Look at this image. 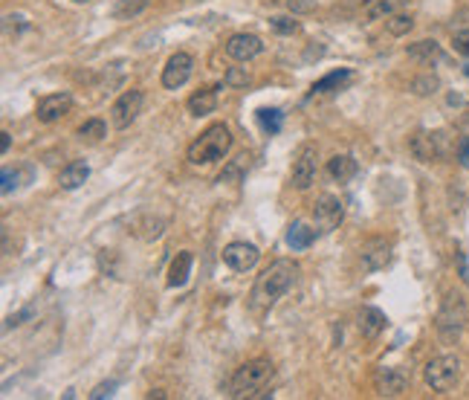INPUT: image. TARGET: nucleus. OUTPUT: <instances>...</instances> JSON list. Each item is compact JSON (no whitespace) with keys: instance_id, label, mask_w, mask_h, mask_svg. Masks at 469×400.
<instances>
[{"instance_id":"nucleus-41","label":"nucleus","mask_w":469,"mask_h":400,"mask_svg":"<svg viewBox=\"0 0 469 400\" xmlns=\"http://www.w3.org/2000/svg\"><path fill=\"white\" fill-rule=\"evenodd\" d=\"M73 3H90V0H73Z\"/></svg>"},{"instance_id":"nucleus-25","label":"nucleus","mask_w":469,"mask_h":400,"mask_svg":"<svg viewBox=\"0 0 469 400\" xmlns=\"http://www.w3.org/2000/svg\"><path fill=\"white\" fill-rule=\"evenodd\" d=\"M351 78V70H333L328 73L325 78H319V82L310 87V93H330V90H339L345 82Z\"/></svg>"},{"instance_id":"nucleus-13","label":"nucleus","mask_w":469,"mask_h":400,"mask_svg":"<svg viewBox=\"0 0 469 400\" xmlns=\"http://www.w3.org/2000/svg\"><path fill=\"white\" fill-rule=\"evenodd\" d=\"M374 389L380 397H400L409 389V374L402 369H380L374 374Z\"/></svg>"},{"instance_id":"nucleus-5","label":"nucleus","mask_w":469,"mask_h":400,"mask_svg":"<svg viewBox=\"0 0 469 400\" xmlns=\"http://www.w3.org/2000/svg\"><path fill=\"white\" fill-rule=\"evenodd\" d=\"M463 325H466V305H463V299L458 293H449L443 299L441 311H438V331H441V337L446 342L458 340Z\"/></svg>"},{"instance_id":"nucleus-22","label":"nucleus","mask_w":469,"mask_h":400,"mask_svg":"<svg viewBox=\"0 0 469 400\" xmlns=\"http://www.w3.org/2000/svg\"><path fill=\"white\" fill-rule=\"evenodd\" d=\"M409 0H374L368 9H365V18L368 21H382V18H391L400 9H406Z\"/></svg>"},{"instance_id":"nucleus-28","label":"nucleus","mask_w":469,"mask_h":400,"mask_svg":"<svg viewBox=\"0 0 469 400\" xmlns=\"http://www.w3.org/2000/svg\"><path fill=\"white\" fill-rule=\"evenodd\" d=\"M258 122L264 125V131L278 134L281 131V122H284V114H281L278 107H261V110H258Z\"/></svg>"},{"instance_id":"nucleus-1","label":"nucleus","mask_w":469,"mask_h":400,"mask_svg":"<svg viewBox=\"0 0 469 400\" xmlns=\"http://www.w3.org/2000/svg\"><path fill=\"white\" fill-rule=\"evenodd\" d=\"M299 279V264L290 261V259H278L272 261L261 276L255 279V287H252V305L255 308H272L276 302L290 290V287L296 284Z\"/></svg>"},{"instance_id":"nucleus-10","label":"nucleus","mask_w":469,"mask_h":400,"mask_svg":"<svg viewBox=\"0 0 469 400\" xmlns=\"http://www.w3.org/2000/svg\"><path fill=\"white\" fill-rule=\"evenodd\" d=\"M342 218H345L342 200L333 198V195H319V200L313 206V220L321 232H333L339 223H342Z\"/></svg>"},{"instance_id":"nucleus-37","label":"nucleus","mask_w":469,"mask_h":400,"mask_svg":"<svg viewBox=\"0 0 469 400\" xmlns=\"http://www.w3.org/2000/svg\"><path fill=\"white\" fill-rule=\"evenodd\" d=\"M458 163H461V168H469V137L461 142V148H458Z\"/></svg>"},{"instance_id":"nucleus-30","label":"nucleus","mask_w":469,"mask_h":400,"mask_svg":"<svg viewBox=\"0 0 469 400\" xmlns=\"http://www.w3.org/2000/svg\"><path fill=\"white\" fill-rule=\"evenodd\" d=\"M229 87H247L249 82H252V76L247 73V70H240V67H229L226 70V78H223Z\"/></svg>"},{"instance_id":"nucleus-40","label":"nucleus","mask_w":469,"mask_h":400,"mask_svg":"<svg viewBox=\"0 0 469 400\" xmlns=\"http://www.w3.org/2000/svg\"><path fill=\"white\" fill-rule=\"evenodd\" d=\"M9 146H12V139H9V134L3 131V134H0V151L6 154V151H9Z\"/></svg>"},{"instance_id":"nucleus-42","label":"nucleus","mask_w":469,"mask_h":400,"mask_svg":"<svg viewBox=\"0 0 469 400\" xmlns=\"http://www.w3.org/2000/svg\"><path fill=\"white\" fill-rule=\"evenodd\" d=\"M463 76H469V64H466V67H463Z\"/></svg>"},{"instance_id":"nucleus-38","label":"nucleus","mask_w":469,"mask_h":400,"mask_svg":"<svg viewBox=\"0 0 469 400\" xmlns=\"http://www.w3.org/2000/svg\"><path fill=\"white\" fill-rule=\"evenodd\" d=\"M345 3H348L351 9H368L371 3H374V0H345Z\"/></svg>"},{"instance_id":"nucleus-6","label":"nucleus","mask_w":469,"mask_h":400,"mask_svg":"<svg viewBox=\"0 0 469 400\" xmlns=\"http://www.w3.org/2000/svg\"><path fill=\"white\" fill-rule=\"evenodd\" d=\"M142 102H145V96L142 90H125L116 102H113L110 107V122L113 128H119V131H125V128H131L139 116V110H142Z\"/></svg>"},{"instance_id":"nucleus-39","label":"nucleus","mask_w":469,"mask_h":400,"mask_svg":"<svg viewBox=\"0 0 469 400\" xmlns=\"http://www.w3.org/2000/svg\"><path fill=\"white\" fill-rule=\"evenodd\" d=\"M458 267H461V276H463V281L469 284V270H466V259H463V252H458Z\"/></svg>"},{"instance_id":"nucleus-3","label":"nucleus","mask_w":469,"mask_h":400,"mask_svg":"<svg viewBox=\"0 0 469 400\" xmlns=\"http://www.w3.org/2000/svg\"><path fill=\"white\" fill-rule=\"evenodd\" d=\"M232 148V134L226 125H209L206 131L197 137L188 146V163L191 166H209V163H218L229 154Z\"/></svg>"},{"instance_id":"nucleus-19","label":"nucleus","mask_w":469,"mask_h":400,"mask_svg":"<svg viewBox=\"0 0 469 400\" xmlns=\"http://www.w3.org/2000/svg\"><path fill=\"white\" fill-rule=\"evenodd\" d=\"M215 107H218V90L215 87H203L188 99V114L191 116H209Z\"/></svg>"},{"instance_id":"nucleus-16","label":"nucleus","mask_w":469,"mask_h":400,"mask_svg":"<svg viewBox=\"0 0 469 400\" xmlns=\"http://www.w3.org/2000/svg\"><path fill=\"white\" fill-rule=\"evenodd\" d=\"M385 313L380 311V308H374V305H365L362 311H360V319H357V328H360V333L362 337H368V340H374V337H380V333L385 331Z\"/></svg>"},{"instance_id":"nucleus-14","label":"nucleus","mask_w":469,"mask_h":400,"mask_svg":"<svg viewBox=\"0 0 469 400\" xmlns=\"http://www.w3.org/2000/svg\"><path fill=\"white\" fill-rule=\"evenodd\" d=\"M70 107H73V99L67 93H53V96H44V99L38 102L35 116H38V122L50 125V122H58L61 116H67Z\"/></svg>"},{"instance_id":"nucleus-2","label":"nucleus","mask_w":469,"mask_h":400,"mask_svg":"<svg viewBox=\"0 0 469 400\" xmlns=\"http://www.w3.org/2000/svg\"><path fill=\"white\" fill-rule=\"evenodd\" d=\"M276 377V365L269 360L258 357L244 363L229 380V394L232 397H267V386Z\"/></svg>"},{"instance_id":"nucleus-32","label":"nucleus","mask_w":469,"mask_h":400,"mask_svg":"<svg viewBox=\"0 0 469 400\" xmlns=\"http://www.w3.org/2000/svg\"><path fill=\"white\" fill-rule=\"evenodd\" d=\"M269 26L278 32V35H293L299 32V24L293 18H284V15H276V18H269Z\"/></svg>"},{"instance_id":"nucleus-24","label":"nucleus","mask_w":469,"mask_h":400,"mask_svg":"<svg viewBox=\"0 0 469 400\" xmlns=\"http://www.w3.org/2000/svg\"><path fill=\"white\" fill-rule=\"evenodd\" d=\"M163 229H166V223L159 218H151V215H145L134 223V232L142 238V241H154V238L163 235Z\"/></svg>"},{"instance_id":"nucleus-8","label":"nucleus","mask_w":469,"mask_h":400,"mask_svg":"<svg viewBox=\"0 0 469 400\" xmlns=\"http://www.w3.org/2000/svg\"><path fill=\"white\" fill-rule=\"evenodd\" d=\"M360 264L365 273H377V270H385L391 264V241L388 238H368V241L360 247Z\"/></svg>"},{"instance_id":"nucleus-18","label":"nucleus","mask_w":469,"mask_h":400,"mask_svg":"<svg viewBox=\"0 0 469 400\" xmlns=\"http://www.w3.org/2000/svg\"><path fill=\"white\" fill-rule=\"evenodd\" d=\"M191 264H194V255L188 250L177 252L171 259V267H168V287H183L191 276Z\"/></svg>"},{"instance_id":"nucleus-27","label":"nucleus","mask_w":469,"mask_h":400,"mask_svg":"<svg viewBox=\"0 0 469 400\" xmlns=\"http://www.w3.org/2000/svg\"><path fill=\"white\" fill-rule=\"evenodd\" d=\"M385 29L391 32V35H409V32L414 29V18L412 15H402V12H397V15H391V18H385Z\"/></svg>"},{"instance_id":"nucleus-17","label":"nucleus","mask_w":469,"mask_h":400,"mask_svg":"<svg viewBox=\"0 0 469 400\" xmlns=\"http://www.w3.org/2000/svg\"><path fill=\"white\" fill-rule=\"evenodd\" d=\"M87 177H90V166L85 163V159H73L70 166H64V168H61V174H58V186H61L64 191H73V189L82 186Z\"/></svg>"},{"instance_id":"nucleus-11","label":"nucleus","mask_w":469,"mask_h":400,"mask_svg":"<svg viewBox=\"0 0 469 400\" xmlns=\"http://www.w3.org/2000/svg\"><path fill=\"white\" fill-rule=\"evenodd\" d=\"M191 73H194V58L188 53H174L163 67V87H168V90L183 87L191 78Z\"/></svg>"},{"instance_id":"nucleus-12","label":"nucleus","mask_w":469,"mask_h":400,"mask_svg":"<svg viewBox=\"0 0 469 400\" xmlns=\"http://www.w3.org/2000/svg\"><path fill=\"white\" fill-rule=\"evenodd\" d=\"M258 259H261V252H258L255 244L232 241V244L223 247V261L229 264L232 270H238V273H247V270H252L258 264Z\"/></svg>"},{"instance_id":"nucleus-20","label":"nucleus","mask_w":469,"mask_h":400,"mask_svg":"<svg viewBox=\"0 0 469 400\" xmlns=\"http://www.w3.org/2000/svg\"><path fill=\"white\" fill-rule=\"evenodd\" d=\"M409 58L417 61V64H432V61H438L443 53H441V44L438 41H432V38H423V41H414L409 44Z\"/></svg>"},{"instance_id":"nucleus-21","label":"nucleus","mask_w":469,"mask_h":400,"mask_svg":"<svg viewBox=\"0 0 469 400\" xmlns=\"http://www.w3.org/2000/svg\"><path fill=\"white\" fill-rule=\"evenodd\" d=\"M328 174H330V180L345 183L357 174V159H353L351 154H336V157L328 159Z\"/></svg>"},{"instance_id":"nucleus-7","label":"nucleus","mask_w":469,"mask_h":400,"mask_svg":"<svg viewBox=\"0 0 469 400\" xmlns=\"http://www.w3.org/2000/svg\"><path fill=\"white\" fill-rule=\"evenodd\" d=\"M409 148L420 163H434L438 157L446 154V134L443 131H417L409 142Z\"/></svg>"},{"instance_id":"nucleus-36","label":"nucleus","mask_w":469,"mask_h":400,"mask_svg":"<svg viewBox=\"0 0 469 400\" xmlns=\"http://www.w3.org/2000/svg\"><path fill=\"white\" fill-rule=\"evenodd\" d=\"M455 53H461V55L469 58V32H461V35H455Z\"/></svg>"},{"instance_id":"nucleus-4","label":"nucleus","mask_w":469,"mask_h":400,"mask_svg":"<svg viewBox=\"0 0 469 400\" xmlns=\"http://www.w3.org/2000/svg\"><path fill=\"white\" fill-rule=\"evenodd\" d=\"M423 380L432 392L438 394H446L458 386L461 380V360L452 357V354H443V357H434L432 363H426L423 369Z\"/></svg>"},{"instance_id":"nucleus-15","label":"nucleus","mask_w":469,"mask_h":400,"mask_svg":"<svg viewBox=\"0 0 469 400\" xmlns=\"http://www.w3.org/2000/svg\"><path fill=\"white\" fill-rule=\"evenodd\" d=\"M264 50V44L258 35H247V32H238V35H232L229 41H226V53H229V58L235 61H249L255 55H261Z\"/></svg>"},{"instance_id":"nucleus-23","label":"nucleus","mask_w":469,"mask_h":400,"mask_svg":"<svg viewBox=\"0 0 469 400\" xmlns=\"http://www.w3.org/2000/svg\"><path fill=\"white\" fill-rule=\"evenodd\" d=\"M316 241V229H310L307 223L296 220V223H290V229H287V244L293 247V250H307Z\"/></svg>"},{"instance_id":"nucleus-31","label":"nucleus","mask_w":469,"mask_h":400,"mask_svg":"<svg viewBox=\"0 0 469 400\" xmlns=\"http://www.w3.org/2000/svg\"><path fill=\"white\" fill-rule=\"evenodd\" d=\"M438 78H434V76H420V78H414V82H412V90L417 93V96H429V93H434V90H438Z\"/></svg>"},{"instance_id":"nucleus-35","label":"nucleus","mask_w":469,"mask_h":400,"mask_svg":"<svg viewBox=\"0 0 469 400\" xmlns=\"http://www.w3.org/2000/svg\"><path fill=\"white\" fill-rule=\"evenodd\" d=\"M113 389H116V383H113V380H110V383H102V386H96V389L90 392V397H93V400H99V397H110V394H113Z\"/></svg>"},{"instance_id":"nucleus-26","label":"nucleus","mask_w":469,"mask_h":400,"mask_svg":"<svg viewBox=\"0 0 469 400\" xmlns=\"http://www.w3.org/2000/svg\"><path fill=\"white\" fill-rule=\"evenodd\" d=\"M148 9V0H119L116 6H113V18L116 21H131L136 15H142Z\"/></svg>"},{"instance_id":"nucleus-34","label":"nucleus","mask_w":469,"mask_h":400,"mask_svg":"<svg viewBox=\"0 0 469 400\" xmlns=\"http://www.w3.org/2000/svg\"><path fill=\"white\" fill-rule=\"evenodd\" d=\"M12 189H18V171L6 168V171H3V195H9Z\"/></svg>"},{"instance_id":"nucleus-29","label":"nucleus","mask_w":469,"mask_h":400,"mask_svg":"<svg viewBox=\"0 0 469 400\" xmlns=\"http://www.w3.org/2000/svg\"><path fill=\"white\" fill-rule=\"evenodd\" d=\"M107 134V125L102 122V119H87L82 128H78V137H82V139H102Z\"/></svg>"},{"instance_id":"nucleus-9","label":"nucleus","mask_w":469,"mask_h":400,"mask_svg":"<svg viewBox=\"0 0 469 400\" xmlns=\"http://www.w3.org/2000/svg\"><path fill=\"white\" fill-rule=\"evenodd\" d=\"M316 146H301L299 148V154H296V159H293V171H290V180H293V186L299 189V191H304V189H310V183L316 180Z\"/></svg>"},{"instance_id":"nucleus-33","label":"nucleus","mask_w":469,"mask_h":400,"mask_svg":"<svg viewBox=\"0 0 469 400\" xmlns=\"http://www.w3.org/2000/svg\"><path fill=\"white\" fill-rule=\"evenodd\" d=\"M284 3L293 15H307V12L316 9V0H284Z\"/></svg>"}]
</instances>
